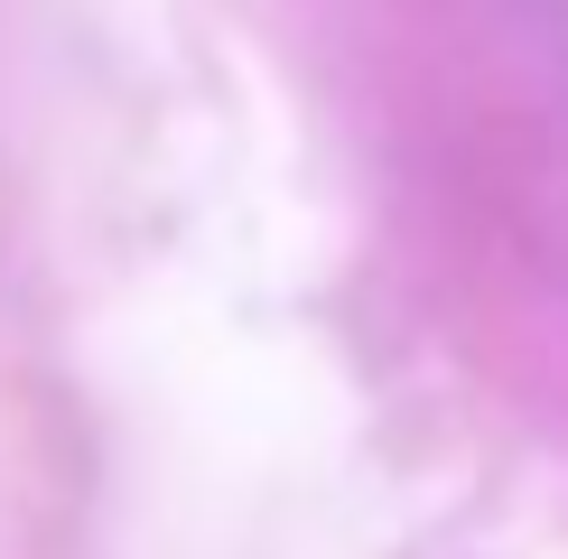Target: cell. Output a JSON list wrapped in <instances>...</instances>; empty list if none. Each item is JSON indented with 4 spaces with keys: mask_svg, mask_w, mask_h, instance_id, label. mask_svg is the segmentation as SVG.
Listing matches in <instances>:
<instances>
[{
    "mask_svg": "<svg viewBox=\"0 0 568 559\" xmlns=\"http://www.w3.org/2000/svg\"><path fill=\"white\" fill-rule=\"evenodd\" d=\"M513 224H523L531 262L550 280H568V140H540L513 169Z\"/></svg>",
    "mask_w": 568,
    "mask_h": 559,
    "instance_id": "6da1fadb",
    "label": "cell"
}]
</instances>
